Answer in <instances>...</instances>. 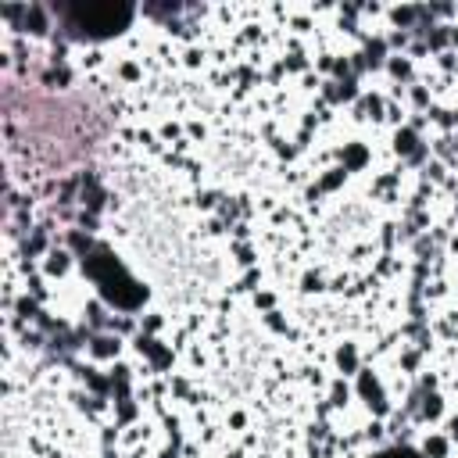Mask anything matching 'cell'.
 <instances>
[{
  "instance_id": "cell-1",
  "label": "cell",
  "mask_w": 458,
  "mask_h": 458,
  "mask_svg": "<svg viewBox=\"0 0 458 458\" xmlns=\"http://www.w3.org/2000/svg\"><path fill=\"white\" fill-rule=\"evenodd\" d=\"M379 458H415L411 451H386V454H379Z\"/></svg>"
}]
</instances>
